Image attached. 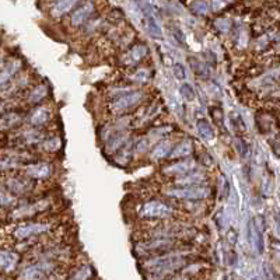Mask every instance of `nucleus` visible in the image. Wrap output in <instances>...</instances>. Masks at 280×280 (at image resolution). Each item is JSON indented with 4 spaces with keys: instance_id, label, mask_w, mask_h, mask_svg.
Masks as SVG:
<instances>
[{
    "instance_id": "nucleus-1",
    "label": "nucleus",
    "mask_w": 280,
    "mask_h": 280,
    "mask_svg": "<svg viewBox=\"0 0 280 280\" xmlns=\"http://www.w3.org/2000/svg\"><path fill=\"white\" fill-rule=\"evenodd\" d=\"M171 198L177 199H186V201H201L210 195V189L207 186L199 185H184L179 188H171L165 192Z\"/></svg>"
},
{
    "instance_id": "nucleus-2",
    "label": "nucleus",
    "mask_w": 280,
    "mask_h": 280,
    "mask_svg": "<svg viewBox=\"0 0 280 280\" xmlns=\"http://www.w3.org/2000/svg\"><path fill=\"white\" fill-rule=\"evenodd\" d=\"M186 263L184 255H170V257L154 258L147 262V266L151 269V272H173Z\"/></svg>"
},
{
    "instance_id": "nucleus-3",
    "label": "nucleus",
    "mask_w": 280,
    "mask_h": 280,
    "mask_svg": "<svg viewBox=\"0 0 280 280\" xmlns=\"http://www.w3.org/2000/svg\"><path fill=\"white\" fill-rule=\"evenodd\" d=\"M173 213V207L167 206L162 202H147L140 210V214L146 218H167Z\"/></svg>"
},
{
    "instance_id": "nucleus-4",
    "label": "nucleus",
    "mask_w": 280,
    "mask_h": 280,
    "mask_svg": "<svg viewBox=\"0 0 280 280\" xmlns=\"http://www.w3.org/2000/svg\"><path fill=\"white\" fill-rule=\"evenodd\" d=\"M143 94L140 91H130V93H126V94L118 97L117 100H114L109 104V109L114 114H121L123 111H128L129 108H132L133 105H136L137 102H140Z\"/></svg>"
},
{
    "instance_id": "nucleus-5",
    "label": "nucleus",
    "mask_w": 280,
    "mask_h": 280,
    "mask_svg": "<svg viewBox=\"0 0 280 280\" xmlns=\"http://www.w3.org/2000/svg\"><path fill=\"white\" fill-rule=\"evenodd\" d=\"M49 226L48 224H41V223H31V224H21L14 230V237L17 240H27L33 235H39L48 231Z\"/></svg>"
},
{
    "instance_id": "nucleus-6",
    "label": "nucleus",
    "mask_w": 280,
    "mask_h": 280,
    "mask_svg": "<svg viewBox=\"0 0 280 280\" xmlns=\"http://www.w3.org/2000/svg\"><path fill=\"white\" fill-rule=\"evenodd\" d=\"M94 10V2H93V0H86L83 5L80 6V7H77V9L72 13V16H70V22H72V25L78 27V25L84 24V22L89 20L90 17L93 16Z\"/></svg>"
},
{
    "instance_id": "nucleus-7",
    "label": "nucleus",
    "mask_w": 280,
    "mask_h": 280,
    "mask_svg": "<svg viewBox=\"0 0 280 280\" xmlns=\"http://www.w3.org/2000/svg\"><path fill=\"white\" fill-rule=\"evenodd\" d=\"M25 174L31 179H46L52 174V167L46 162L30 164L25 167Z\"/></svg>"
},
{
    "instance_id": "nucleus-8",
    "label": "nucleus",
    "mask_w": 280,
    "mask_h": 280,
    "mask_svg": "<svg viewBox=\"0 0 280 280\" xmlns=\"http://www.w3.org/2000/svg\"><path fill=\"white\" fill-rule=\"evenodd\" d=\"M149 53V49L146 45H136L132 49H129L125 55H123V63L126 66H132V65H136L139 63L146 55Z\"/></svg>"
},
{
    "instance_id": "nucleus-9",
    "label": "nucleus",
    "mask_w": 280,
    "mask_h": 280,
    "mask_svg": "<svg viewBox=\"0 0 280 280\" xmlns=\"http://www.w3.org/2000/svg\"><path fill=\"white\" fill-rule=\"evenodd\" d=\"M195 168V161L192 158H188V160H182L179 162H174L171 165L164 168V174H168V175H184V174L189 173Z\"/></svg>"
},
{
    "instance_id": "nucleus-10",
    "label": "nucleus",
    "mask_w": 280,
    "mask_h": 280,
    "mask_svg": "<svg viewBox=\"0 0 280 280\" xmlns=\"http://www.w3.org/2000/svg\"><path fill=\"white\" fill-rule=\"evenodd\" d=\"M34 182L30 179L25 178H11L7 181V188L11 193H16V195H22V193H27L33 189Z\"/></svg>"
},
{
    "instance_id": "nucleus-11",
    "label": "nucleus",
    "mask_w": 280,
    "mask_h": 280,
    "mask_svg": "<svg viewBox=\"0 0 280 280\" xmlns=\"http://www.w3.org/2000/svg\"><path fill=\"white\" fill-rule=\"evenodd\" d=\"M49 206V202L48 201H39L37 203H31V205H28V206L20 207V209H17L16 212H14V217L20 218V217H28V216H34V214H37V213L44 212L46 207Z\"/></svg>"
},
{
    "instance_id": "nucleus-12",
    "label": "nucleus",
    "mask_w": 280,
    "mask_h": 280,
    "mask_svg": "<svg viewBox=\"0 0 280 280\" xmlns=\"http://www.w3.org/2000/svg\"><path fill=\"white\" fill-rule=\"evenodd\" d=\"M193 151V143L190 140L185 139L182 140L181 143L173 147V150L168 153V158L170 160H175V158H184V157H188L192 154Z\"/></svg>"
},
{
    "instance_id": "nucleus-13",
    "label": "nucleus",
    "mask_w": 280,
    "mask_h": 280,
    "mask_svg": "<svg viewBox=\"0 0 280 280\" xmlns=\"http://www.w3.org/2000/svg\"><path fill=\"white\" fill-rule=\"evenodd\" d=\"M80 0H55V3L50 9V14L53 17H62L72 10Z\"/></svg>"
},
{
    "instance_id": "nucleus-14",
    "label": "nucleus",
    "mask_w": 280,
    "mask_h": 280,
    "mask_svg": "<svg viewBox=\"0 0 280 280\" xmlns=\"http://www.w3.org/2000/svg\"><path fill=\"white\" fill-rule=\"evenodd\" d=\"M50 118V111L45 106H38L31 111L30 114V123L33 126H42L45 123L49 121Z\"/></svg>"
},
{
    "instance_id": "nucleus-15",
    "label": "nucleus",
    "mask_w": 280,
    "mask_h": 280,
    "mask_svg": "<svg viewBox=\"0 0 280 280\" xmlns=\"http://www.w3.org/2000/svg\"><path fill=\"white\" fill-rule=\"evenodd\" d=\"M18 263V257L17 254L10 251H0V269L5 272H11L14 270Z\"/></svg>"
},
{
    "instance_id": "nucleus-16",
    "label": "nucleus",
    "mask_w": 280,
    "mask_h": 280,
    "mask_svg": "<svg viewBox=\"0 0 280 280\" xmlns=\"http://www.w3.org/2000/svg\"><path fill=\"white\" fill-rule=\"evenodd\" d=\"M42 140V133L38 132V130H25L24 133H21L18 136V143L22 147H27V146H34V145H39Z\"/></svg>"
},
{
    "instance_id": "nucleus-17",
    "label": "nucleus",
    "mask_w": 280,
    "mask_h": 280,
    "mask_svg": "<svg viewBox=\"0 0 280 280\" xmlns=\"http://www.w3.org/2000/svg\"><path fill=\"white\" fill-rule=\"evenodd\" d=\"M22 122V117L17 112H7L0 117V130H9Z\"/></svg>"
},
{
    "instance_id": "nucleus-18",
    "label": "nucleus",
    "mask_w": 280,
    "mask_h": 280,
    "mask_svg": "<svg viewBox=\"0 0 280 280\" xmlns=\"http://www.w3.org/2000/svg\"><path fill=\"white\" fill-rule=\"evenodd\" d=\"M46 94H48V87L45 84H39L28 95V104H38L39 101L44 100Z\"/></svg>"
},
{
    "instance_id": "nucleus-19",
    "label": "nucleus",
    "mask_w": 280,
    "mask_h": 280,
    "mask_svg": "<svg viewBox=\"0 0 280 280\" xmlns=\"http://www.w3.org/2000/svg\"><path fill=\"white\" fill-rule=\"evenodd\" d=\"M173 149V146H171V142H161V143H158V145L153 149L151 151V158L153 160H160V158H164V157L168 156V153L171 151Z\"/></svg>"
},
{
    "instance_id": "nucleus-20",
    "label": "nucleus",
    "mask_w": 280,
    "mask_h": 280,
    "mask_svg": "<svg viewBox=\"0 0 280 280\" xmlns=\"http://www.w3.org/2000/svg\"><path fill=\"white\" fill-rule=\"evenodd\" d=\"M196 129L205 140H212L214 137V130H213L212 125L207 122L206 119H199L196 122Z\"/></svg>"
},
{
    "instance_id": "nucleus-21",
    "label": "nucleus",
    "mask_w": 280,
    "mask_h": 280,
    "mask_svg": "<svg viewBox=\"0 0 280 280\" xmlns=\"http://www.w3.org/2000/svg\"><path fill=\"white\" fill-rule=\"evenodd\" d=\"M192 171H193V170H192ZM192 171L184 174V175H179L178 184L196 185V184H199V182H202V181L205 179L203 174H201V173H193V174H192Z\"/></svg>"
},
{
    "instance_id": "nucleus-22",
    "label": "nucleus",
    "mask_w": 280,
    "mask_h": 280,
    "mask_svg": "<svg viewBox=\"0 0 280 280\" xmlns=\"http://www.w3.org/2000/svg\"><path fill=\"white\" fill-rule=\"evenodd\" d=\"M128 142V136L123 133H117L112 134V137L109 139V142L106 143V147L109 151H118L123 145H126Z\"/></svg>"
},
{
    "instance_id": "nucleus-23",
    "label": "nucleus",
    "mask_w": 280,
    "mask_h": 280,
    "mask_svg": "<svg viewBox=\"0 0 280 280\" xmlns=\"http://www.w3.org/2000/svg\"><path fill=\"white\" fill-rule=\"evenodd\" d=\"M41 149L46 153H55V151L61 150L62 147V139L59 136H55V137H49V139L44 140L41 143Z\"/></svg>"
},
{
    "instance_id": "nucleus-24",
    "label": "nucleus",
    "mask_w": 280,
    "mask_h": 280,
    "mask_svg": "<svg viewBox=\"0 0 280 280\" xmlns=\"http://www.w3.org/2000/svg\"><path fill=\"white\" fill-rule=\"evenodd\" d=\"M146 17H147V31L150 33V35H153V37H161V27L158 25V22L154 18V16L151 14V11H146Z\"/></svg>"
},
{
    "instance_id": "nucleus-25",
    "label": "nucleus",
    "mask_w": 280,
    "mask_h": 280,
    "mask_svg": "<svg viewBox=\"0 0 280 280\" xmlns=\"http://www.w3.org/2000/svg\"><path fill=\"white\" fill-rule=\"evenodd\" d=\"M119 153H118V156L115 157V160H117L119 164H126V162L130 160V157H132V145L129 143V145H123L121 149H119Z\"/></svg>"
},
{
    "instance_id": "nucleus-26",
    "label": "nucleus",
    "mask_w": 280,
    "mask_h": 280,
    "mask_svg": "<svg viewBox=\"0 0 280 280\" xmlns=\"http://www.w3.org/2000/svg\"><path fill=\"white\" fill-rule=\"evenodd\" d=\"M190 11H193L195 14H201V16H205L209 13V5L205 0H195L190 3Z\"/></svg>"
},
{
    "instance_id": "nucleus-27",
    "label": "nucleus",
    "mask_w": 280,
    "mask_h": 280,
    "mask_svg": "<svg viewBox=\"0 0 280 280\" xmlns=\"http://www.w3.org/2000/svg\"><path fill=\"white\" fill-rule=\"evenodd\" d=\"M190 66L193 69V72L196 74H199L202 77H207L209 76V69H207L206 65H203V62L195 61V59H190Z\"/></svg>"
},
{
    "instance_id": "nucleus-28",
    "label": "nucleus",
    "mask_w": 280,
    "mask_h": 280,
    "mask_svg": "<svg viewBox=\"0 0 280 280\" xmlns=\"http://www.w3.org/2000/svg\"><path fill=\"white\" fill-rule=\"evenodd\" d=\"M179 91H181V95H182L186 101L195 100V91H193V89H192V86H190V84L184 83L182 86H181Z\"/></svg>"
},
{
    "instance_id": "nucleus-29",
    "label": "nucleus",
    "mask_w": 280,
    "mask_h": 280,
    "mask_svg": "<svg viewBox=\"0 0 280 280\" xmlns=\"http://www.w3.org/2000/svg\"><path fill=\"white\" fill-rule=\"evenodd\" d=\"M234 0H212V9L214 13H220L223 11L226 7H229Z\"/></svg>"
},
{
    "instance_id": "nucleus-30",
    "label": "nucleus",
    "mask_w": 280,
    "mask_h": 280,
    "mask_svg": "<svg viewBox=\"0 0 280 280\" xmlns=\"http://www.w3.org/2000/svg\"><path fill=\"white\" fill-rule=\"evenodd\" d=\"M214 25H216V28H217L220 33H229L230 28H231V24H230V20H227V18H218V20H216L214 21Z\"/></svg>"
},
{
    "instance_id": "nucleus-31",
    "label": "nucleus",
    "mask_w": 280,
    "mask_h": 280,
    "mask_svg": "<svg viewBox=\"0 0 280 280\" xmlns=\"http://www.w3.org/2000/svg\"><path fill=\"white\" fill-rule=\"evenodd\" d=\"M235 146H237V150H238V153H240V156L242 157V158H246L248 153H249V149H248V145H246L245 140L237 139Z\"/></svg>"
},
{
    "instance_id": "nucleus-32",
    "label": "nucleus",
    "mask_w": 280,
    "mask_h": 280,
    "mask_svg": "<svg viewBox=\"0 0 280 280\" xmlns=\"http://www.w3.org/2000/svg\"><path fill=\"white\" fill-rule=\"evenodd\" d=\"M210 112H212V117L213 119H214V122L217 123V126H221V125H223V119H224L223 111H221L220 108H212Z\"/></svg>"
},
{
    "instance_id": "nucleus-33",
    "label": "nucleus",
    "mask_w": 280,
    "mask_h": 280,
    "mask_svg": "<svg viewBox=\"0 0 280 280\" xmlns=\"http://www.w3.org/2000/svg\"><path fill=\"white\" fill-rule=\"evenodd\" d=\"M173 72H174V76L178 78V80H185V77H186L185 69L181 63H175V65H174Z\"/></svg>"
},
{
    "instance_id": "nucleus-34",
    "label": "nucleus",
    "mask_w": 280,
    "mask_h": 280,
    "mask_svg": "<svg viewBox=\"0 0 280 280\" xmlns=\"http://www.w3.org/2000/svg\"><path fill=\"white\" fill-rule=\"evenodd\" d=\"M133 80L136 81H147V78H149V72L146 70V69H140L137 72L134 73L133 76H132Z\"/></svg>"
}]
</instances>
